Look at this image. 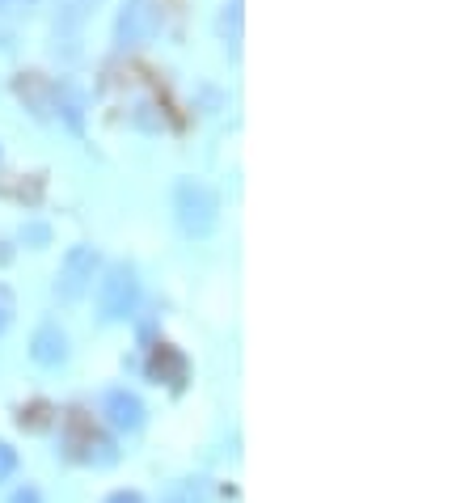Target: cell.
<instances>
[{
    "label": "cell",
    "mask_w": 473,
    "mask_h": 503,
    "mask_svg": "<svg viewBox=\"0 0 473 503\" xmlns=\"http://www.w3.org/2000/svg\"><path fill=\"white\" fill-rule=\"evenodd\" d=\"M173 212H178V224L182 233L191 237H207L220 221V199L207 182H194V178H182L178 191H173Z\"/></svg>",
    "instance_id": "obj_1"
},
{
    "label": "cell",
    "mask_w": 473,
    "mask_h": 503,
    "mask_svg": "<svg viewBox=\"0 0 473 503\" xmlns=\"http://www.w3.org/2000/svg\"><path fill=\"white\" fill-rule=\"evenodd\" d=\"M135 305H140V275L132 262H114L97 283V313L102 321H123L135 313Z\"/></svg>",
    "instance_id": "obj_2"
},
{
    "label": "cell",
    "mask_w": 473,
    "mask_h": 503,
    "mask_svg": "<svg viewBox=\"0 0 473 503\" xmlns=\"http://www.w3.org/2000/svg\"><path fill=\"white\" fill-rule=\"evenodd\" d=\"M157 30H161L157 0H123L119 22H114V43H119L123 51L153 43V38H157Z\"/></svg>",
    "instance_id": "obj_3"
},
{
    "label": "cell",
    "mask_w": 473,
    "mask_h": 503,
    "mask_svg": "<svg viewBox=\"0 0 473 503\" xmlns=\"http://www.w3.org/2000/svg\"><path fill=\"white\" fill-rule=\"evenodd\" d=\"M94 271H97V250L94 246H73L68 254H64L60 271H55V296L60 301H81L85 296V288L94 283Z\"/></svg>",
    "instance_id": "obj_4"
},
{
    "label": "cell",
    "mask_w": 473,
    "mask_h": 503,
    "mask_svg": "<svg viewBox=\"0 0 473 503\" xmlns=\"http://www.w3.org/2000/svg\"><path fill=\"white\" fill-rule=\"evenodd\" d=\"M102 415L110 419L114 431H140L144 428V402L127 390H110L106 402H102Z\"/></svg>",
    "instance_id": "obj_5"
},
{
    "label": "cell",
    "mask_w": 473,
    "mask_h": 503,
    "mask_svg": "<svg viewBox=\"0 0 473 503\" xmlns=\"http://www.w3.org/2000/svg\"><path fill=\"white\" fill-rule=\"evenodd\" d=\"M186 372H191V364H186L182 351H178V347H170V343H157V351H153V360H148V377L165 380L170 390H182Z\"/></svg>",
    "instance_id": "obj_6"
},
{
    "label": "cell",
    "mask_w": 473,
    "mask_h": 503,
    "mask_svg": "<svg viewBox=\"0 0 473 503\" xmlns=\"http://www.w3.org/2000/svg\"><path fill=\"white\" fill-rule=\"evenodd\" d=\"M30 356H34L38 364H47V369L64 364V356H68V339H64L60 326H38L34 339H30Z\"/></svg>",
    "instance_id": "obj_7"
},
{
    "label": "cell",
    "mask_w": 473,
    "mask_h": 503,
    "mask_svg": "<svg viewBox=\"0 0 473 503\" xmlns=\"http://www.w3.org/2000/svg\"><path fill=\"white\" fill-rule=\"evenodd\" d=\"M97 0H55V25H60L64 35H73V30H81V22H85L89 13H94Z\"/></svg>",
    "instance_id": "obj_8"
},
{
    "label": "cell",
    "mask_w": 473,
    "mask_h": 503,
    "mask_svg": "<svg viewBox=\"0 0 473 503\" xmlns=\"http://www.w3.org/2000/svg\"><path fill=\"white\" fill-rule=\"evenodd\" d=\"M13 474H17V449L0 440V482H9Z\"/></svg>",
    "instance_id": "obj_9"
},
{
    "label": "cell",
    "mask_w": 473,
    "mask_h": 503,
    "mask_svg": "<svg viewBox=\"0 0 473 503\" xmlns=\"http://www.w3.org/2000/svg\"><path fill=\"white\" fill-rule=\"evenodd\" d=\"M47 410H51L47 402H34V406H30V410H22V428H30V431L47 428V419H43V415H47Z\"/></svg>",
    "instance_id": "obj_10"
},
{
    "label": "cell",
    "mask_w": 473,
    "mask_h": 503,
    "mask_svg": "<svg viewBox=\"0 0 473 503\" xmlns=\"http://www.w3.org/2000/svg\"><path fill=\"white\" fill-rule=\"evenodd\" d=\"M13 321V292L0 283V334H5V326Z\"/></svg>",
    "instance_id": "obj_11"
},
{
    "label": "cell",
    "mask_w": 473,
    "mask_h": 503,
    "mask_svg": "<svg viewBox=\"0 0 473 503\" xmlns=\"http://www.w3.org/2000/svg\"><path fill=\"white\" fill-rule=\"evenodd\" d=\"M106 503H144V495L140 491H114Z\"/></svg>",
    "instance_id": "obj_12"
},
{
    "label": "cell",
    "mask_w": 473,
    "mask_h": 503,
    "mask_svg": "<svg viewBox=\"0 0 473 503\" xmlns=\"http://www.w3.org/2000/svg\"><path fill=\"white\" fill-rule=\"evenodd\" d=\"M13 503H43V495H38L34 487H25V491H17V495H13Z\"/></svg>",
    "instance_id": "obj_13"
},
{
    "label": "cell",
    "mask_w": 473,
    "mask_h": 503,
    "mask_svg": "<svg viewBox=\"0 0 473 503\" xmlns=\"http://www.w3.org/2000/svg\"><path fill=\"white\" fill-rule=\"evenodd\" d=\"M22 237H25V242H47L51 233H47V229H43V224H34V229H25Z\"/></svg>",
    "instance_id": "obj_14"
},
{
    "label": "cell",
    "mask_w": 473,
    "mask_h": 503,
    "mask_svg": "<svg viewBox=\"0 0 473 503\" xmlns=\"http://www.w3.org/2000/svg\"><path fill=\"white\" fill-rule=\"evenodd\" d=\"M5 5H9V0H0V9H5Z\"/></svg>",
    "instance_id": "obj_15"
},
{
    "label": "cell",
    "mask_w": 473,
    "mask_h": 503,
    "mask_svg": "<svg viewBox=\"0 0 473 503\" xmlns=\"http://www.w3.org/2000/svg\"><path fill=\"white\" fill-rule=\"evenodd\" d=\"M173 503H182V499H173Z\"/></svg>",
    "instance_id": "obj_16"
}]
</instances>
